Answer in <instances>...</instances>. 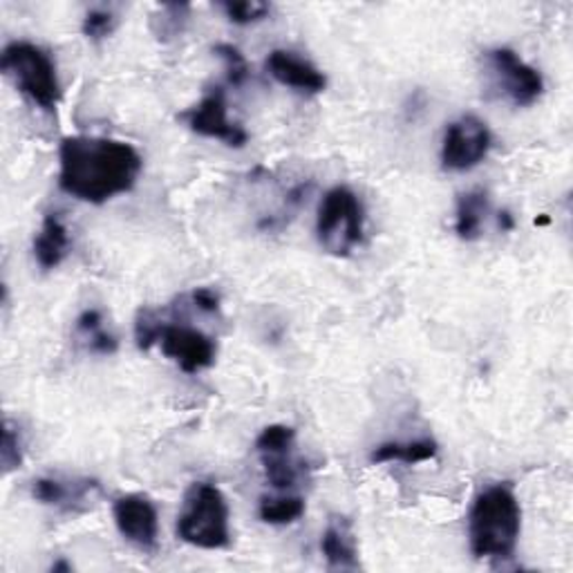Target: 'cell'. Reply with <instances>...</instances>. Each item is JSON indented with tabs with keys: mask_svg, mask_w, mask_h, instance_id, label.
Here are the masks:
<instances>
[{
	"mask_svg": "<svg viewBox=\"0 0 573 573\" xmlns=\"http://www.w3.org/2000/svg\"><path fill=\"white\" fill-rule=\"evenodd\" d=\"M522 533V507L507 484L484 489L469 513V542L480 560H507Z\"/></svg>",
	"mask_w": 573,
	"mask_h": 573,
	"instance_id": "7a4b0ae2",
	"label": "cell"
},
{
	"mask_svg": "<svg viewBox=\"0 0 573 573\" xmlns=\"http://www.w3.org/2000/svg\"><path fill=\"white\" fill-rule=\"evenodd\" d=\"M260 520L274 526L294 524L305 515V500L300 495H280V498H263L258 507Z\"/></svg>",
	"mask_w": 573,
	"mask_h": 573,
	"instance_id": "d6986e66",
	"label": "cell"
},
{
	"mask_svg": "<svg viewBox=\"0 0 573 573\" xmlns=\"http://www.w3.org/2000/svg\"><path fill=\"white\" fill-rule=\"evenodd\" d=\"M222 12L236 25H252L265 21L272 14V6L263 0H226L222 3Z\"/></svg>",
	"mask_w": 573,
	"mask_h": 573,
	"instance_id": "44dd1931",
	"label": "cell"
},
{
	"mask_svg": "<svg viewBox=\"0 0 573 573\" xmlns=\"http://www.w3.org/2000/svg\"><path fill=\"white\" fill-rule=\"evenodd\" d=\"M184 120L193 133L208 140H219L232 149H243L249 142L247 131L228 120L226 96L222 88H213L193 110L184 114Z\"/></svg>",
	"mask_w": 573,
	"mask_h": 573,
	"instance_id": "30bf717a",
	"label": "cell"
},
{
	"mask_svg": "<svg viewBox=\"0 0 573 573\" xmlns=\"http://www.w3.org/2000/svg\"><path fill=\"white\" fill-rule=\"evenodd\" d=\"M489 211H491V199L487 191L475 188L460 195V199H457V213H454V234L467 243L478 241L482 236Z\"/></svg>",
	"mask_w": 573,
	"mask_h": 573,
	"instance_id": "9a60e30c",
	"label": "cell"
},
{
	"mask_svg": "<svg viewBox=\"0 0 573 573\" xmlns=\"http://www.w3.org/2000/svg\"><path fill=\"white\" fill-rule=\"evenodd\" d=\"M162 355L180 366L186 375H197L215 364L217 346L211 336L191 325H171L164 320L160 342Z\"/></svg>",
	"mask_w": 573,
	"mask_h": 573,
	"instance_id": "ba28073f",
	"label": "cell"
},
{
	"mask_svg": "<svg viewBox=\"0 0 573 573\" xmlns=\"http://www.w3.org/2000/svg\"><path fill=\"white\" fill-rule=\"evenodd\" d=\"M493 146V135L475 114H464L448 124L441 140V166L452 173H467L480 166Z\"/></svg>",
	"mask_w": 573,
	"mask_h": 573,
	"instance_id": "52a82bcc",
	"label": "cell"
},
{
	"mask_svg": "<svg viewBox=\"0 0 573 573\" xmlns=\"http://www.w3.org/2000/svg\"><path fill=\"white\" fill-rule=\"evenodd\" d=\"M0 70L37 108L54 112L61 101L57 65L45 50L30 41H12L0 54Z\"/></svg>",
	"mask_w": 573,
	"mask_h": 573,
	"instance_id": "5b68a950",
	"label": "cell"
},
{
	"mask_svg": "<svg viewBox=\"0 0 573 573\" xmlns=\"http://www.w3.org/2000/svg\"><path fill=\"white\" fill-rule=\"evenodd\" d=\"M114 28H117V19H114L110 10L96 8V10H90L83 19V34L94 43L108 39L114 32Z\"/></svg>",
	"mask_w": 573,
	"mask_h": 573,
	"instance_id": "cb8c5ba5",
	"label": "cell"
},
{
	"mask_svg": "<svg viewBox=\"0 0 573 573\" xmlns=\"http://www.w3.org/2000/svg\"><path fill=\"white\" fill-rule=\"evenodd\" d=\"M34 258L45 272L57 269L70 254V232L57 213L43 217V226L34 238Z\"/></svg>",
	"mask_w": 573,
	"mask_h": 573,
	"instance_id": "5bb4252c",
	"label": "cell"
},
{
	"mask_svg": "<svg viewBox=\"0 0 573 573\" xmlns=\"http://www.w3.org/2000/svg\"><path fill=\"white\" fill-rule=\"evenodd\" d=\"M112 518L126 542L140 551H155L160 542V513L151 498L131 493L114 500Z\"/></svg>",
	"mask_w": 573,
	"mask_h": 573,
	"instance_id": "9c48e42d",
	"label": "cell"
},
{
	"mask_svg": "<svg viewBox=\"0 0 573 573\" xmlns=\"http://www.w3.org/2000/svg\"><path fill=\"white\" fill-rule=\"evenodd\" d=\"M366 232V211L359 195L348 186H334L325 193L316 215V238L320 247L336 256H350Z\"/></svg>",
	"mask_w": 573,
	"mask_h": 573,
	"instance_id": "277c9868",
	"label": "cell"
},
{
	"mask_svg": "<svg viewBox=\"0 0 573 573\" xmlns=\"http://www.w3.org/2000/svg\"><path fill=\"white\" fill-rule=\"evenodd\" d=\"M188 6H164L151 21L153 34L164 43L177 39L188 23Z\"/></svg>",
	"mask_w": 573,
	"mask_h": 573,
	"instance_id": "ffe728a7",
	"label": "cell"
},
{
	"mask_svg": "<svg viewBox=\"0 0 573 573\" xmlns=\"http://www.w3.org/2000/svg\"><path fill=\"white\" fill-rule=\"evenodd\" d=\"M439 452V446L434 439H415V441H388L381 443L372 450L370 460L372 464H390V462H401V464H421L434 460Z\"/></svg>",
	"mask_w": 573,
	"mask_h": 573,
	"instance_id": "2e32d148",
	"label": "cell"
},
{
	"mask_svg": "<svg viewBox=\"0 0 573 573\" xmlns=\"http://www.w3.org/2000/svg\"><path fill=\"white\" fill-rule=\"evenodd\" d=\"M291 450H294V446L258 452L267 482L278 491H287V489L296 487V482L300 478V469H298V462L294 460Z\"/></svg>",
	"mask_w": 573,
	"mask_h": 573,
	"instance_id": "ac0fdd59",
	"label": "cell"
},
{
	"mask_svg": "<svg viewBox=\"0 0 573 573\" xmlns=\"http://www.w3.org/2000/svg\"><path fill=\"white\" fill-rule=\"evenodd\" d=\"M177 538L197 549H224L232 542V511L224 493L208 482H195L177 515Z\"/></svg>",
	"mask_w": 573,
	"mask_h": 573,
	"instance_id": "3957f363",
	"label": "cell"
},
{
	"mask_svg": "<svg viewBox=\"0 0 573 573\" xmlns=\"http://www.w3.org/2000/svg\"><path fill=\"white\" fill-rule=\"evenodd\" d=\"M144 160L135 146L108 140L74 135L59 149V186L79 202L105 204L131 193L142 175Z\"/></svg>",
	"mask_w": 573,
	"mask_h": 573,
	"instance_id": "6da1fadb",
	"label": "cell"
},
{
	"mask_svg": "<svg viewBox=\"0 0 573 573\" xmlns=\"http://www.w3.org/2000/svg\"><path fill=\"white\" fill-rule=\"evenodd\" d=\"M213 52L224 61L226 81L228 83L238 88V85H243L249 79V63H247L245 54L236 45H232V43H217Z\"/></svg>",
	"mask_w": 573,
	"mask_h": 573,
	"instance_id": "603a6c76",
	"label": "cell"
},
{
	"mask_svg": "<svg viewBox=\"0 0 573 573\" xmlns=\"http://www.w3.org/2000/svg\"><path fill=\"white\" fill-rule=\"evenodd\" d=\"M487 70L493 88L515 108L533 105L544 92L542 74L522 61L511 48H495L487 52Z\"/></svg>",
	"mask_w": 573,
	"mask_h": 573,
	"instance_id": "8992f818",
	"label": "cell"
},
{
	"mask_svg": "<svg viewBox=\"0 0 573 573\" xmlns=\"http://www.w3.org/2000/svg\"><path fill=\"white\" fill-rule=\"evenodd\" d=\"M191 303L202 314H217L219 311V296L213 289H208V287H197L191 294Z\"/></svg>",
	"mask_w": 573,
	"mask_h": 573,
	"instance_id": "d4e9b609",
	"label": "cell"
},
{
	"mask_svg": "<svg viewBox=\"0 0 573 573\" xmlns=\"http://www.w3.org/2000/svg\"><path fill=\"white\" fill-rule=\"evenodd\" d=\"M513 226H515V222H513L511 213H509V211L500 213V228H502V232H511V228H513Z\"/></svg>",
	"mask_w": 573,
	"mask_h": 573,
	"instance_id": "484cf974",
	"label": "cell"
},
{
	"mask_svg": "<svg viewBox=\"0 0 573 573\" xmlns=\"http://www.w3.org/2000/svg\"><path fill=\"white\" fill-rule=\"evenodd\" d=\"M99 493L96 480H65V478H39L32 484V495L37 502L45 507H54L59 511H79L88 507Z\"/></svg>",
	"mask_w": 573,
	"mask_h": 573,
	"instance_id": "8fae6325",
	"label": "cell"
},
{
	"mask_svg": "<svg viewBox=\"0 0 573 573\" xmlns=\"http://www.w3.org/2000/svg\"><path fill=\"white\" fill-rule=\"evenodd\" d=\"M0 464H3V475H10L23 464V441L21 432L12 421H6L3 443H0Z\"/></svg>",
	"mask_w": 573,
	"mask_h": 573,
	"instance_id": "7402d4cb",
	"label": "cell"
},
{
	"mask_svg": "<svg viewBox=\"0 0 573 573\" xmlns=\"http://www.w3.org/2000/svg\"><path fill=\"white\" fill-rule=\"evenodd\" d=\"M74 334L76 338L83 342V346L92 352V355H101V357H110L120 350V340L114 334H110L103 327V318L101 311L96 309H85L74 325Z\"/></svg>",
	"mask_w": 573,
	"mask_h": 573,
	"instance_id": "e0dca14e",
	"label": "cell"
},
{
	"mask_svg": "<svg viewBox=\"0 0 573 573\" xmlns=\"http://www.w3.org/2000/svg\"><path fill=\"white\" fill-rule=\"evenodd\" d=\"M61 569H63V571H70L72 566H70V564H65V562H57V564L52 566V571H61Z\"/></svg>",
	"mask_w": 573,
	"mask_h": 573,
	"instance_id": "4316f807",
	"label": "cell"
},
{
	"mask_svg": "<svg viewBox=\"0 0 573 573\" xmlns=\"http://www.w3.org/2000/svg\"><path fill=\"white\" fill-rule=\"evenodd\" d=\"M320 551H323L329 569L357 571L361 566L355 526L346 515L329 518V522L323 531V538H320Z\"/></svg>",
	"mask_w": 573,
	"mask_h": 573,
	"instance_id": "4fadbf2b",
	"label": "cell"
},
{
	"mask_svg": "<svg viewBox=\"0 0 573 573\" xmlns=\"http://www.w3.org/2000/svg\"><path fill=\"white\" fill-rule=\"evenodd\" d=\"M267 70L278 83L303 94H318L327 88V76L311 61L287 50H274L267 57Z\"/></svg>",
	"mask_w": 573,
	"mask_h": 573,
	"instance_id": "7c38bea8",
	"label": "cell"
}]
</instances>
